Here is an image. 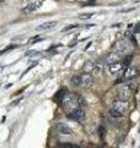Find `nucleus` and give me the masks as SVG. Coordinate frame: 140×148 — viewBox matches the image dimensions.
<instances>
[{
  "mask_svg": "<svg viewBox=\"0 0 140 148\" xmlns=\"http://www.w3.org/2000/svg\"><path fill=\"white\" fill-rule=\"evenodd\" d=\"M113 48L118 56H120V54L128 56V53H130V51H132V46H130L129 41H127V40H119L114 43Z\"/></svg>",
  "mask_w": 140,
  "mask_h": 148,
  "instance_id": "1",
  "label": "nucleus"
},
{
  "mask_svg": "<svg viewBox=\"0 0 140 148\" xmlns=\"http://www.w3.org/2000/svg\"><path fill=\"white\" fill-rule=\"evenodd\" d=\"M130 96H132V88L129 86V84H120L117 88V99L118 100H124L127 101Z\"/></svg>",
  "mask_w": 140,
  "mask_h": 148,
  "instance_id": "2",
  "label": "nucleus"
},
{
  "mask_svg": "<svg viewBox=\"0 0 140 148\" xmlns=\"http://www.w3.org/2000/svg\"><path fill=\"white\" fill-rule=\"evenodd\" d=\"M138 77V69L134 68V67H127L123 71L122 74V78H119L117 82H114V84H118V83H122V82H128V80H132L134 78Z\"/></svg>",
  "mask_w": 140,
  "mask_h": 148,
  "instance_id": "3",
  "label": "nucleus"
},
{
  "mask_svg": "<svg viewBox=\"0 0 140 148\" xmlns=\"http://www.w3.org/2000/svg\"><path fill=\"white\" fill-rule=\"evenodd\" d=\"M79 80H80V86L82 89H90V88L93 85V78L91 74L87 73H82L79 75Z\"/></svg>",
  "mask_w": 140,
  "mask_h": 148,
  "instance_id": "4",
  "label": "nucleus"
},
{
  "mask_svg": "<svg viewBox=\"0 0 140 148\" xmlns=\"http://www.w3.org/2000/svg\"><path fill=\"white\" fill-rule=\"evenodd\" d=\"M112 109L116 110V111H118L119 114H124L125 111H128L129 109V103L128 101H124V100H114L113 103H112Z\"/></svg>",
  "mask_w": 140,
  "mask_h": 148,
  "instance_id": "5",
  "label": "nucleus"
},
{
  "mask_svg": "<svg viewBox=\"0 0 140 148\" xmlns=\"http://www.w3.org/2000/svg\"><path fill=\"white\" fill-rule=\"evenodd\" d=\"M42 4H43V1H31L22 8V12L23 14H31V12L36 11L37 9H39L42 6Z\"/></svg>",
  "mask_w": 140,
  "mask_h": 148,
  "instance_id": "6",
  "label": "nucleus"
},
{
  "mask_svg": "<svg viewBox=\"0 0 140 148\" xmlns=\"http://www.w3.org/2000/svg\"><path fill=\"white\" fill-rule=\"evenodd\" d=\"M68 117L70 120H73V121H82V120L85 119V111H84L81 108L76 109V110L71 111V112L68 115Z\"/></svg>",
  "mask_w": 140,
  "mask_h": 148,
  "instance_id": "7",
  "label": "nucleus"
},
{
  "mask_svg": "<svg viewBox=\"0 0 140 148\" xmlns=\"http://www.w3.org/2000/svg\"><path fill=\"white\" fill-rule=\"evenodd\" d=\"M102 59H103V62H105L106 66L109 67V66H112V64L119 62V56L117 54L116 52H112V53H107Z\"/></svg>",
  "mask_w": 140,
  "mask_h": 148,
  "instance_id": "8",
  "label": "nucleus"
},
{
  "mask_svg": "<svg viewBox=\"0 0 140 148\" xmlns=\"http://www.w3.org/2000/svg\"><path fill=\"white\" fill-rule=\"evenodd\" d=\"M55 130H57V132L60 133V135H71V133H73V130L70 128L67 123H63V122L57 123Z\"/></svg>",
  "mask_w": 140,
  "mask_h": 148,
  "instance_id": "9",
  "label": "nucleus"
},
{
  "mask_svg": "<svg viewBox=\"0 0 140 148\" xmlns=\"http://www.w3.org/2000/svg\"><path fill=\"white\" fill-rule=\"evenodd\" d=\"M57 25H58L57 21H47V22H43L42 25L37 26L35 30H36V31H48V30L54 29V27L57 26Z\"/></svg>",
  "mask_w": 140,
  "mask_h": 148,
  "instance_id": "10",
  "label": "nucleus"
},
{
  "mask_svg": "<svg viewBox=\"0 0 140 148\" xmlns=\"http://www.w3.org/2000/svg\"><path fill=\"white\" fill-rule=\"evenodd\" d=\"M123 67H124L123 62H117V63H114V64H112V66H109L108 69H109V73L117 74V73H119L120 71H122Z\"/></svg>",
  "mask_w": 140,
  "mask_h": 148,
  "instance_id": "11",
  "label": "nucleus"
},
{
  "mask_svg": "<svg viewBox=\"0 0 140 148\" xmlns=\"http://www.w3.org/2000/svg\"><path fill=\"white\" fill-rule=\"evenodd\" d=\"M84 71H85V73L87 74H92L96 72V67H95V62H91L88 61L85 63V66H84Z\"/></svg>",
  "mask_w": 140,
  "mask_h": 148,
  "instance_id": "12",
  "label": "nucleus"
},
{
  "mask_svg": "<svg viewBox=\"0 0 140 148\" xmlns=\"http://www.w3.org/2000/svg\"><path fill=\"white\" fill-rule=\"evenodd\" d=\"M71 85L73 86H80V80H79V75H75L71 78Z\"/></svg>",
  "mask_w": 140,
  "mask_h": 148,
  "instance_id": "13",
  "label": "nucleus"
},
{
  "mask_svg": "<svg viewBox=\"0 0 140 148\" xmlns=\"http://www.w3.org/2000/svg\"><path fill=\"white\" fill-rule=\"evenodd\" d=\"M109 114H111V116H112V117H116V119H119V117H122V116H123L122 114H119L118 111H116V110H113V109H111Z\"/></svg>",
  "mask_w": 140,
  "mask_h": 148,
  "instance_id": "14",
  "label": "nucleus"
},
{
  "mask_svg": "<svg viewBox=\"0 0 140 148\" xmlns=\"http://www.w3.org/2000/svg\"><path fill=\"white\" fill-rule=\"evenodd\" d=\"M60 148H79V146L73 145V143H62Z\"/></svg>",
  "mask_w": 140,
  "mask_h": 148,
  "instance_id": "15",
  "label": "nucleus"
},
{
  "mask_svg": "<svg viewBox=\"0 0 140 148\" xmlns=\"http://www.w3.org/2000/svg\"><path fill=\"white\" fill-rule=\"evenodd\" d=\"M25 40V35H20V36H16V37H12V42H18V41H23Z\"/></svg>",
  "mask_w": 140,
  "mask_h": 148,
  "instance_id": "16",
  "label": "nucleus"
},
{
  "mask_svg": "<svg viewBox=\"0 0 140 148\" xmlns=\"http://www.w3.org/2000/svg\"><path fill=\"white\" fill-rule=\"evenodd\" d=\"M92 15L93 14H82V15L79 16V18H80V20H87V18L92 17Z\"/></svg>",
  "mask_w": 140,
  "mask_h": 148,
  "instance_id": "17",
  "label": "nucleus"
},
{
  "mask_svg": "<svg viewBox=\"0 0 140 148\" xmlns=\"http://www.w3.org/2000/svg\"><path fill=\"white\" fill-rule=\"evenodd\" d=\"M75 27H77V25H70V26H67V27H64L63 29V32H67L69 30H73V29H75Z\"/></svg>",
  "mask_w": 140,
  "mask_h": 148,
  "instance_id": "18",
  "label": "nucleus"
},
{
  "mask_svg": "<svg viewBox=\"0 0 140 148\" xmlns=\"http://www.w3.org/2000/svg\"><path fill=\"white\" fill-rule=\"evenodd\" d=\"M135 34H140V24L135 25V27H134V35Z\"/></svg>",
  "mask_w": 140,
  "mask_h": 148,
  "instance_id": "19",
  "label": "nucleus"
},
{
  "mask_svg": "<svg viewBox=\"0 0 140 148\" xmlns=\"http://www.w3.org/2000/svg\"><path fill=\"white\" fill-rule=\"evenodd\" d=\"M95 1H87V3H84L82 6H91V5H95Z\"/></svg>",
  "mask_w": 140,
  "mask_h": 148,
  "instance_id": "20",
  "label": "nucleus"
},
{
  "mask_svg": "<svg viewBox=\"0 0 140 148\" xmlns=\"http://www.w3.org/2000/svg\"><path fill=\"white\" fill-rule=\"evenodd\" d=\"M103 136H105V128L101 126V127H100V137L103 138Z\"/></svg>",
  "mask_w": 140,
  "mask_h": 148,
  "instance_id": "21",
  "label": "nucleus"
}]
</instances>
